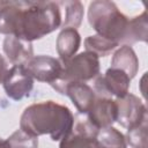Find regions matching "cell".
<instances>
[{"mask_svg":"<svg viewBox=\"0 0 148 148\" xmlns=\"http://www.w3.org/2000/svg\"><path fill=\"white\" fill-rule=\"evenodd\" d=\"M61 10L53 1H1L0 34L25 42L40 39L61 27Z\"/></svg>","mask_w":148,"mask_h":148,"instance_id":"obj_1","label":"cell"},{"mask_svg":"<svg viewBox=\"0 0 148 148\" xmlns=\"http://www.w3.org/2000/svg\"><path fill=\"white\" fill-rule=\"evenodd\" d=\"M74 125L72 111L62 104L53 101L35 103L24 109L20 128L25 133L38 138L47 134L53 141H60L68 135Z\"/></svg>","mask_w":148,"mask_h":148,"instance_id":"obj_2","label":"cell"},{"mask_svg":"<svg viewBox=\"0 0 148 148\" xmlns=\"http://www.w3.org/2000/svg\"><path fill=\"white\" fill-rule=\"evenodd\" d=\"M88 21L98 36L114 42L118 45L124 43L128 17L118 9L114 2L106 0L90 2Z\"/></svg>","mask_w":148,"mask_h":148,"instance_id":"obj_3","label":"cell"},{"mask_svg":"<svg viewBox=\"0 0 148 148\" xmlns=\"http://www.w3.org/2000/svg\"><path fill=\"white\" fill-rule=\"evenodd\" d=\"M62 71L60 77L54 81L59 83L87 82L98 76L99 58L92 52H81L71 59L62 61Z\"/></svg>","mask_w":148,"mask_h":148,"instance_id":"obj_4","label":"cell"},{"mask_svg":"<svg viewBox=\"0 0 148 148\" xmlns=\"http://www.w3.org/2000/svg\"><path fill=\"white\" fill-rule=\"evenodd\" d=\"M131 79L126 73L120 69L110 67L104 75L95 77L94 91L96 96L111 98H123L128 94Z\"/></svg>","mask_w":148,"mask_h":148,"instance_id":"obj_5","label":"cell"},{"mask_svg":"<svg viewBox=\"0 0 148 148\" xmlns=\"http://www.w3.org/2000/svg\"><path fill=\"white\" fill-rule=\"evenodd\" d=\"M98 131L87 117L76 118L71 133L60 140L59 148H103L97 140Z\"/></svg>","mask_w":148,"mask_h":148,"instance_id":"obj_6","label":"cell"},{"mask_svg":"<svg viewBox=\"0 0 148 148\" xmlns=\"http://www.w3.org/2000/svg\"><path fill=\"white\" fill-rule=\"evenodd\" d=\"M117 120L123 127L130 130L147 119L145 104L133 94H127L123 98H116Z\"/></svg>","mask_w":148,"mask_h":148,"instance_id":"obj_7","label":"cell"},{"mask_svg":"<svg viewBox=\"0 0 148 148\" xmlns=\"http://www.w3.org/2000/svg\"><path fill=\"white\" fill-rule=\"evenodd\" d=\"M2 86L9 98L21 101L22 98L28 97L32 91L34 79L24 66H13L8 69Z\"/></svg>","mask_w":148,"mask_h":148,"instance_id":"obj_8","label":"cell"},{"mask_svg":"<svg viewBox=\"0 0 148 148\" xmlns=\"http://www.w3.org/2000/svg\"><path fill=\"white\" fill-rule=\"evenodd\" d=\"M51 87L61 95L68 96L80 114H87L90 110L96 94L92 88H90L84 82H69V83H59L53 82Z\"/></svg>","mask_w":148,"mask_h":148,"instance_id":"obj_9","label":"cell"},{"mask_svg":"<svg viewBox=\"0 0 148 148\" xmlns=\"http://www.w3.org/2000/svg\"><path fill=\"white\" fill-rule=\"evenodd\" d=\"M24 67L32 79L50 84L60 77L62 71L61 61L50 56H36Z\"/></svg>","mask_w":148,"mask_h":148,"instance_id":"obj_10","label":"cell"},{"mask_svg":"<svg viewBox=\"0 0 148 148\" xmlns=\"http://www.w3.org/2000/svg\"><path fill=\"white\" fill-rule=\"evenodd\" d=\"M87 118L98 130L112 126V124L117 120L116 101L108 97L96 96L90 110L87 113Z\"/></svg>","mask_w":148,"mask_h":148,"instance_id":"obj_11","label":"cell"},{"mask_svg":"<svg viewBox=\"0 0 148 148\" xmlns=\"http://www.w3.org/2000/svg\"><path fill=\"white\" fill-rule=\"evenodd\" d=\"M3 52L14 66H25L34 58V47L30 42L7 36L2 44Z\"/></svg>","mask_w":148,"mask_h":148,"instance_id":"obj_12","label":"cell"},{"mask_svg":"<svg viewBox=\"0 0 148 148\" xmlns=\"http://www.w3.org/2000/svg\"><path fill=\"white\" fill-rule=\"evenodd\" d=\"M81 44V37L76 29L65 28L57 37V52L60 61H66L75 56Z\"/></svg>","mask_w":148,"mask_h":148,"instance_id":"obj_13","label":"cell"},{"mask_svg":"<svg viewBox=\"0 0 148 148\" xmlns=\"http://www.w3.org/2000/svg\"><path fill=\"white\" fill-rule=\"evenodd\" d=\"M111 67L123 71L132 80L139 69V60L134 50L130 45H121L112 57Z\"/></svg>","mask_w":148,"mask_h":148,"instance_id":"obj_14","label":"cell"},{"mask_svg":"<svg viewBox=\"0 0 148 148\" xmlns=\"http://www.w3.org/2000/svg\"><path fill=\"white\" fill-rule=\"evenodd\" d=\"M147 29H148V21H147V13L143 12L141 15L135 16L128 20L127 30L124 43L126 45H131L136 42H147Z\"/></svg>","mask_w":148,"mask_h":148,"instance_id":"obj_15","label":"cell"},{"mask_svg":"<svg viewBox=\"0 0 148 148\" xmlns=\"http://www.w3.org/2000/svg\"><path fill=\"white\" fill-rule=\"evenodd\" d=\"M58 3L60 6H64L65 9V18L61 23L62 29L79 28L83 18V5L80 1H62Z\"/></svg>","mask_w":148,"mask_h":148,"instance_id":"obj_16","label":"cell"},{"mask_svg":"<svg viewBox=\"0 0 148 148\" xmlns=\"http://www.w3.org/2000/svg\"><path fill=\"white\" fill-rule=\"evenodd\" d=\"M97 140L103 148H127L125 135L112 126L101 128L97 134Z\"/></svg>","mask_w":148,"mask_h":148,"instance_id":"obj_17","label":"cell"},{"mask_svg":"<svg viewBox=\"0 0 148 148\" xmlns=\"http://www.w3.org/2000/svg\"><path fill=\"white\" fill-rule=\"evenodd\" d=\"M118 46L117 43L111 42L109 39H105L98 35L89 36L84 39V47L86 51L95 53L98 58L99 57H105L110 54L116 47Z\"/></svg>","mask_w":148,"mask_h":148,"instance_id":"obj_18","label":"cell"},{"mask_svg":"<svg viewBox=\"0 0 148 148\" xmlns=\"http://www.w3.org/2000/svg\"><path fill=\"white\" fill-rule=\"evenodd\" d=\"M126 142L132 148H148L147 143V119L139 125L127 130Z\"/></svg>","mask_w":148,"mask_h":148,"instance_id":"obj_19","label":"cell"},{"mask_svg":"<svg viewBox=\"0 0 148 148\" xmlns=\"http://www.w3.org/2000/svg\"><path fill=\"white\" fill-rule=\"evenodd\" d=\"M10 148H38V138L32 136L21 128L7 139Z\"/></svg>","mask_w":148,"mask_h":148,"instance_id":"obj_20","label":"cell"},{"mask_svg":"<svg viewBox=\"0 0 148 148\" xmlns=\"http://www.w3.org/2000/svg\"><path fill=\"white\" fill-rule=\"evenodd\" d=\"M8 69L9 68H8V65H7L6 59L3 58V56L0 54V83L3 82V79H5Z\"/></svg>","mask_w":148,"mask_h":148,"instance_id":"obj_21","label":"cell"},{"mask_svg":"<svg viewBox=\"0 0 148 148\" xmlns=\"http://www.w3.org/2000/svg\"><path fill=\"white\" fill-rule=\"evenodd\" d=\"M0 148H10L8 141H7V140H1V139H0Z\"/></svg>","mask_w":148,"mask_h":148,"instance_id":"obj_22","label":"cell"},{"mask_svg":"<svg viewBox=\"0 0 148 148\" xmlns=\"http://www.w3.org/2000/svg\"><path fill=\"white\" fill-rule=\"evenodd\" d=\"M0 3H1V1H0Z\"/></svg>","mask_w":148,"mask_h":148,"instance_id":"obj_23","label":"cell"}]
</instances>
